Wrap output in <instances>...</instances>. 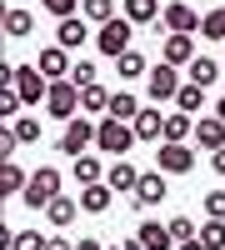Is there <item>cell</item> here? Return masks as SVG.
<instances>
[{
    "instance_id": "cell-27",
    "label": "cell",
    "mask_w": 225,
    "mask_h": 250,
    "mask_svg": "<svg viewBox=\"0 0 225 250\" xmlns=\"http://www.w3.org/2000/svg\"><path fill=\"white\" fill-rule=\"evenodd\" d=\"M30 30H35V15H30L25 5H10V10H5V35H10V40H25Z\"/></svg>"
},
{
    "instance_id": "cell-28",
    "label": "cell",
    "mask_w": 225,
    "mask_h": 250,
    "mask_svg": "<svg viewBox=\"0 0 225 250\" xmlns=\"http://www.w3.org/2000/svg\"><path fill=\"white\" fill-rule=\"evenodd\" d=\"M80 110L105 120V115H110V90H105V85H90V90H80Z\"/></svg>"
},
{
    "instance_id": "cell-37",
    "label": "cell",
    "mask_w": 225,
    "mask_h": 250,
    "mask_svg": "<svg viewBox=\"0 0 225 250\" xmlns=\"http://www.w3.org/2000/svg\"><path fill=\"white\" fill-rule=\"evenodd\" d=\"M50 15H60V20H70V15H80V0H40Z\"/></svg>"
},
{
    "instance_id": "cell-41",
    "label": "cell",
    "mask_w": 225,
    "mask_h": 250,
    "mask_svg": "<svg viewBox=\"0 0 225 250\" xmlns=\"http://www.w3.org/2000/svg\"><path fill=\"white\" fill-rule=\"evenodd\" d=\"M210 165H215V175H225V150H215V155H210Z\"/></svg>"
},
{
    "instance_id": "cell-1",
    "label": "cell",
    "mask_w": 225,
    "mask_h": 250,
    "mask_svg": "<svg viewBox=\"0 0 225 250\" xmlns=\"http://www.w3.org/2000/svg\"><path fill=\"white\" fill-rule=\"evenodd\" d=\"M65 195V180H60L55 165H40V170H30V185H25V210H50V200Z\"/></svg>"
},
{
    "instance_id": "cell-26",
    "label": "cell",
    "mask_w": 225,
    "mask_h": 250,
    "mask_svg": "<svg viewBox=\"0 0 225 250\" xmlns=\"http://www.w3.org/2000/svg\"><path fill=\"white\" fill-rule=\"evenodd\" d=\"M75 215H80V200H70V195H55V200H50V210H45V220L55 225V230H65Z\"/></svg>"
},
{
    "instance_id": "cell-40",
    "label": "cell",
    "mask_w": 225,
    "mask_h": 250,
    "mask_svg": "<svg viewBox=\"0 0 225 250\" xmlns=\"http://www.w3.org/2000/svg\"><path fill=\"white\" fill-rule=\"evenodd\" d=\"M75 250H105V245H100V240H90V235H85V240H75Z\"/></svg>"
},
{
    "instance_id": "cell-36",
    "label": "cell",
    "mask_w": 225,
    "mask_h": 250,
    "mask_svg": "<svg viewBox=\"0 0 225 250\" xmlns=\"http://www.w3.org/2000/svg\"><path fill=\"white\" fill-rule=\"evenodd\" d=\"M200 205H205V220H225V190H210Z\"/></svg>"
},
{
    "instance_id": "cell-10",
    "label": "cell",
    "mask_w": 225,
    "mask_h": 250,
    "mask_svg": "<svg viewBox=\"0 0 225 250\" xmlns=\"http://www.w3.org/2000/svg\"><path fill=\"white\" fill-rule=\"evenodd\" d=\"M145 80H150V105H155V100H175V95H180V85H185V80H180V70H175V65H165V60H155Z\"/></svg>"
},
{
    "instance_id": "cell-8",
    "label": "cell",
    "mask_w": 225,
    "mask_h": 250,
    "mask_svg": "<svg viewBox=\"0 0 225 250\" xmlns=\"http://www.w3.org/2000/svg\"><path fill=\"white\" fill-rule=\"evenodd\" d=\"M15 95L25 100V110H30V105H45V100H50V80L40 75L35 65H20V75H15Z\"/></svg>"
},
{
    "instance_id": "cell-17",
    "label": "cell",
    "mask_w": 225,
    "mask_h": 250,
    "mask_svg": "<svg viewBox=\"0 0 225 250\" xmlns=\"http://www.w3.org/2000/svg\"><path fill=\"white\" fill-rule=\"evenodd\" d=\"M120 15H125L130 25H160L165 5H160V0H125V5H120Z\"/></svg>"
},
{
    "instance_id": "cell-44",
    "label": "cell",
    "mask_w": 225,
    "mask_h": 250,
    "mask_svg": "<svg viewBox=\"0 0 225 250\" xmlns=\"http://www.w3.org/2000/svg\"><path fill=\"white\" fill-rule=\"evenodd\" d=\"M110 250H120V245H110Z\"/></svg>"
},
{
    "instance_id": "cell-11",
    "label": "cell",
    "mask_w": 225,
    "mask_h": 250,
    "mask_svg": "<svg viewBox=\"0 0 225 250\" xmlns=\"http://www.w3.org/2000/svg\"><path fill=\"white\" fill-rule=\"evenodd\" d=\"M160 60L175 70H190V60H195V35H165L160 40Z\"/></svg>"
},
{
    "instance_id": "cell-14",
    "label": "cell",
    "mask_w": 225,
    "mask_h": 250,
    "mask_svg": "<svg viewBox=\"0 0 225 250\" xmlns=\"http://www.w3.org/2000/svg\"><path fill=\"white\" fill-rule=\"evenodd\" d=\"M195 145H200V150H225V120L220 115H200L195 120Z\"/></svg>"
},
{
    "instance_id": "cell-24",
    "label": "cell",
    "mask_w": 225,
    "mask_h": 250,
    "mask_svg": "<svg viewBox=\"0 0 225 250\" xmlns=\"http://www.w3.org/2000/svg\"><path fill=\"white\" fill-rule=\"evenodd\" d=\"M25 185H30V170H20L15 160L0 165V195H25Z\"/></svg>"
},
{
    "instance_id": "cell-22",
    "label": "cell",
    "mask_w": 225,
    "mask_h": 250,
    "mask_svg": "<svg viewBox=\"0 0 225 250\" xmlns=\"http://www.w3.org/2000/svg\"><path fill=\"white\" fill-rule=\"evenodd\" d=\"M145 110L140 105V95H130V90H115L110 95V120H125V125H135V115Z\"/></svg>"
},
{
    "instance_id": "cell-18",
    "label": "cell",
    "mask_w": 225,
    "mask_h": 250,
    "mask_svg": "<svg viewBox=\"0 0 225 250\" xmlns=\"http://www.w3.org/2000/svg\"><path fill=\"white\" fill-rule=\"evenodd\" d=\"M70 175H75V185H80V190H85V185H100L110 170L100 165V155H80V160H70Z\"/></svg>"
},
{
    "instance_id": "cell-25",
    "label": "cell",
    "mask_w": 225,
    "mask_h": 250,
    "mask_svg": "<svg viewBox=\"0 0 225 250\" xmlns=\"http://www.w3.org/2000/svg\"><path fill=\"white\" fill-rule=\"evenodd\" d=\"M115 75L120 80H140V75H150V60H145V50H125L115 60Z\"/></svg>"
},
{
    "instance_id": "cell-20",
    "label": "cell",
    "mask_w": 225,
    "mask_h": 250,
    "mask_svg": "<svg viewBox=\"0 0 225 250\" xmlns=\"http://www.w3.org/2000/svg\"><path fill=\"white\" fill-rule=\"evenodd\" d=\"M190 140H195L190 115H185V110H170V115H165V140H160V145H190Z\"/></svg>"
},
{
    "instance_id": "cell-19",
    "label": "cell",
    "mask_w": 225,
    "mask_h": 250,
    "mask_svg": "<svg viewBox=\"0 0 225 250\" xmlns=\"http://www.w3.org/2000/svg\"><path fill=\"white\" fill-rule=\"evenodd\" d=\"M140 175H145V170H135L130 160H115L105 180H110V190H115V195H135V185H140Z\"/></svg>"
},
{
    "instance_id": "cell-30",
    "label": "cell",
    "mask_w": 225,
    "mask_h": 250,
    "mask_svg": "<svg viewBox=\"0 0 225 250\" xmlns=\"http://www.w3.org/2000/svg\"><path fill=\"white\" fill-rule=\"evenodd\" d=\"M200 105H205V90H200L195 80H185V85H180V95H175V110H185V115H200Z\"/></svg>"
},
{
    "instance_id": "cell-16",
    "label": "cell",
    "mask_w": 225,
    "mask_h": 250,
    "mask_svg": "<svg viewBox=\"0 0 225 250\" xmlns=\"http://www.w3.org/2000/svg\"><path fill=\"white\" fill-rule=\"evenodd\" d=\"M135 235H140V245H145V250H175V235H170L165 220H150V215H145Z\"/></svg>"
},
{
    "instance_id": "cell-3",
    "label": "cell",
    "mask_w": 225,
    "mask_h": 250,
    "mask_svg": "<svg viewBox=\"0 0 225 250\" xmlns=\"http://www.w3.org/2000/svg\"><path fill=\"white\" fill-rule=\"evenodd\" d=\"M90 140H95V125L85 115H75V120H65V130L55 135V150L70 155V160H80V155H90Z\"/></svg>"
},
{
    "instance_id": "cell-43",
    "label": "cell",
    "mask_w": 225,
    "mask_h": 250,
    "mask_svg": "<svg viewBox=\"0 0 225 250\" xmlns=\"http://www.w3.org/2000/svg\"><path fill=\"white\" fill-rule=\"evenodd\" d=\"M215 115H220V120H225V95H220V100H215Z\"/></svg>"
},
{
    "instance_id": "cell-5",
    "label": "cell",
    "mask_w": 225,
    "mask_h": 250,
    "mask_svg": "<svg viewBox=\"0 0 225 250\" xmlns=\"http://www.w3.org/2000/svg\"><path fill=\"white\" fill-rule=\"evenodd\" d=\"M45 110H50L55 120H75V115H80V85H75V80H50Z\"/></svg>"
},
{
    "instance_id": "cell-39",
    "label": "cell",
    "mask_w": 225,
    "mask_h": 250,
    "mask_svg": "<svg viewBox=\"0 0 225 250\" xmlns=\"http://www.w3.org/2000/svg\"><path fill=\"white\" fill-rule=\"evenodd\" d=\"M120 250H145V245H140V235H125V240H120Z\"/></svg>"
},
{
    "instance_id": "cell-15",
    "label": "cell",
    "mask_w": 225,
    "mask_h": 250,
    "mask_svg": "<svg viewBox=\"0 0 225 250\" xmlns=\"http://www.w3.org/2000/svg\"><path fill=\"white\" fill-rule=\"evenodd\" d=\"M130 130H135V140H145V145L155 140V145H160V140H165V115H160L155 105H145V110L135 115V125H130Z\"/></svg>"
},
{
    "instance_id": "cell-2",
    "label": "cell",
    "mask_w": 225,
    "mask_h": 250,
    "mask_svg": "<svg viewBox=\"0 0 225 250\" xmlns=\"http://www.w3.org/2000/svg\"><path fill=\"white\" fill-rule=\"evenodd\" d=\"M95 145H100L105 155L125 160V150L135 145V130H130L125 120H110V115H105V120H95Z\"/></svg>"
},
{
    "instance_id": "cell-21",
    "label": "cell",
    "mask_w": 225,
    "mask_h": 250,
    "mask_svg": "<svg viewBox=\"0 0 225 250\" xmlns=\"http://www.w3.org/2000/svg\"><path fill=\"white\" fill-rule=\"evenodd\" d=\"M185 80H195L200 90H210L215 80H220V60H215V55H195V60H190V75H185Z\"/></svg>"
},
{
    "instance_id": "cell-13",
    "label": "cell",
    "mask_w": 225,
    "mask_h": 250,
    "mask_svg": "<svg viewBox=\"0 0 225 250\" xmlns=\"http://www.w3.org/2000/svg\"><path fill=\"white\" fill-rule=\"evenodd\" d=\"M85 40H90V20H85V15H70V20H60V25H55V45H60V50H80Z\"/></svg>"
},
{
    "instance_id": "cell-33",
    "label": "cell",
    "mask_w": 225,
    "mask_h": 250,
    "mask_svg": "<svg viewBox=\"0 0 225 250\" xmlns=\"http://www.w3.org/2000/svg\"><path fill=\"white\" fill-rule=\"evenodd\" d=\"M10 130H15V140H20V145H35L40 135H45V130H40V120H35V115H20V120L10 125Z\"/></svg>"
},
{
    "instance_id": "cell-4",
    "label": "cell",
    "mask_w": 225,
    "mask_h": 250,
    "mask_svg": "<svg viewBox=\"0 0 225 250\" xmlns=\"http://www.w3.org/2000/svg\"><path fill=\"white\" fill-rule=\"evenodd\" d=\"M130 35H135V25H130L125 15H115L110 25H100V30H95V50H100V55H110V60H120L125 50H135V45H130Z\"/></svg>"
},
{
    "instance_id": "cell-35",
    "label": "cell",
    "mask_w": 225,
    "mask_h": 250,
    "mask_svg": "<svg viewBox=\"0 0 225 250\" xmlns=\"http://www.w3.org/2000/svg\"><path fill=\"white\" fill-rule=\"evenodd\" d=\"M165 225H170V235H175V245H185V240H195V235H200L195 225H190V215H170Z\"/></svg>"
},
{
    "instance_id": "cell-31",
    "label": "cell",
    "mask_w": 225,
    "mask_h": 250,
    "mask_svg": "<svg viewBox=\"0 0 225 250\" xmlns=\"http://www.w3.org/2000/svg\"><path fill=\"white\" fill-rule=\"evenodd\" d=\"M205 250H225V220H205L200 225V235H195Z\"/></svg>"
},
{
    "instance_id": "cell-9",
    "label": "cell",
    "mask_w": 225,
    "mask_h": 250,
    "mask_svg": "<svg viewBox=\"0 0 225 250\" xmlns=\"http://www.w3.org/2000/svg\"><path fill=\"white\" fill-rule=\"evenodd\" d=\"M165 195H170V180L160 175V170H145L130 200H135V210H155V205H165Z\"/></svg>"
},
{
    "instance_id": "cell-42",
    "label": "cell",
    "mask_w": 225,
    "mask_h": 250,
    "mask_svg": "<svg viewBox=\"0 0 225 250\" xmlns=\"http://www.w3.org/2000/svg\"><path fill=\"white\" fill-rule=\"evenodd\" d=\"M175 250H205V245H200V240H185V245H175Z\"/></svg>"
},
{
    "instance_id": "cell-32",
    "label": "cell",
    "mask_w": 225,
    "mask_h": 250,
    "mask_svg": "<svg viewBox=\"0 0 225 250\" xmlns=\"http://www.w3.org/2000/svg\"><path fill=\"white\" fill-rule=\"evenodd\" d=\"M200 35L225 45V5H220V10H205V20H200Z\"/></svg>"
},
{
    "instance_id": "cell-34",
    "label": "cell",
    "mask_w": 225,
    "mask_h": 250,
    "mask_svg": "<svg viewBox=\"0 0 225 250\" xmlns=\"http://www.w3.org/2000/svg\"><path fill=\"white\" fill-rule=\"evenodd\" d=\"M70 80H75L80 90H90V85H100V80H95V60H75V65H70Z\"/></svg>"
},
{
    "instance_id": "cell-38",
    "label": "cell",
    "mask_w": 225,
    "mask_h": 250,
    "mask_svg": "<svg viewBox=\"0 0 225 250\" xmlns=\"http://www.w3.org/2000/svg\"><path fill=\"white\" fill-rule=\"evenodd\" d=\"M45 250H75V245H70L65 235H50V245H45Z\"/></svg>"
},
{
    "instance_id": "cell-23",
    "label": "cell",
    "mask_w": 225,
    "mask_h": 250,
    "mask_svg": "<svg viewBox=\"0 0 225 250\" xmlns=\"http://www.w3.org/2000/svg\"><path fill=\"white\" fill-rule=\"evenodd\" d=\"M110 195H115V190H110L105 180H100V185H85V190H80V210H90V215H105V210H110Z\"/></svg>"
},
{
    "instance_id": "cell-12",
    "label": "cell",
    "mask_w": 225,
    "mask_h": 250,
    "mask_svg": "<svg viewBox=\"0 0 225 250\" xmlns=\"http://www.w3.org/2000/svg\"><path fill=\"white\" fill-rule=\"evenodd\" d=\"M70 65H75V60L60 50V45H45V50L35 55V70L45 75V80H70Z\"/></svg>"
},
{
    "instance_id": "cell-7",
    "label": "cell",
    "mask_w": 225,
    "mask_h": 250,
    "mask_svg": "<svg viewBox=\"0 0 225 250\" xmlns=\"http://www.w3.org/2000/svg\"><path fill=\"white\" fill-rule=\"evenodd\" d=\"M200 20L205 15H195L190 0H170L165 15H160V25H165V35H200Z\"/></svg>"
},
{
    "instance_id": "cell-29",
    "label": "cell",
    "mask_w": 225,
    "mask_h": 250,
    "mask_svg": "<svg viewBox=\"0 0 225 250\" xmlns=\"http://www.w3.org/2000/svg\"><path fill=\"white\" fill-rule=\"evenodd\" d=\"M80 15H85V20H95V25H110L120 10H115V0H80Z\"/></svg>"
},
{
    "instance_id": "cell-6",
    "label": "cell",
    "mask_w": 225,
    "mask_h": 250,
    "mask_svg": "<svg viewBox=\"0 0 225 250\" xmlns=\"http://www.w3.org/2000/svg\"><path fill=\"white\" fill-rule=\"evenodd\" d=\"M155 170L160 175H190L195 170V145H155Z\"/></svg>"
}]
</instances>
